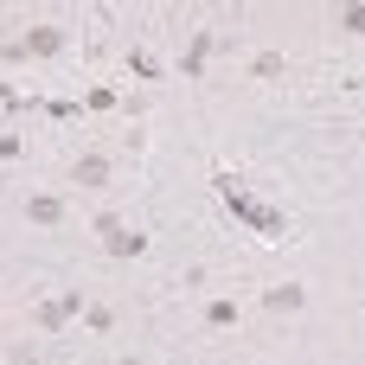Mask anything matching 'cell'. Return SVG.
Segmentation results:
<instances>
[{
	"instance_id": "cell-1",
	"label": "cell",
	"mask_w": 365,
	"mask_h": 365,
	"mask_svg": "<svg viewBox=\"0 0 365 365\" xmlns=\"http://www.w3.org/2000/svg\"><path fill=\"white\" fill-rule=\"evenodd\" d=\"M225 199H231V205H237V212H244V218H250L263 237H276V231H282V218H276V212H263V205H250V199L237 192V180H225Z\"/></svg>"
},
{
	"instance_id": "cell-2",
	"label": "cell",
	"mask_w": 365,
	"mask_h": 365,
	"mask_svg": "<svg viewBox=\"0 0 365 365\" xmlns=\"http://www.w3.org/2000/svg\"><path fill=\"white\" fill-rule=\"evenodd\" d=\"M141 244H148V237H135V231H115V225H109V257H141Z\"/></svg>"
},
{
	"instance_id": "cell-3",
	"label": "cell",
	"mask_w": 365,
	"mask_h": 365,
	"mask_svg": "<svg viewBox=\"0 0 365 365\" xmlns=\"http://www.w3.org/2000/svg\"><path fill=\"white\" fill-rule=\"evenodd\" d=\"M103 173H109V160H96V154L77 160V186H103Z\"/></svg>"
},
{
	"instance_id": "cell-4",
	"label": "cell",
	"mask_w": 365,
	"mask_h": 365,
	"mask_svg": "<svg viewBox=\"0 0 365 365\" xmlns=\"http://www.w3.org/2000/svg\"><path fill=\"white\" fill-rule=\"evenodd\" d=\"M26 212H32V218H38V225H58V212H64V205H58V199H32V205H26Z\"/></svg>"
},
{
	"instance_id": "cell-5",
	"label": "cell",
	"mask_w": 365,
	"mask_h": 365,
	"mask_svg": "<svg viewBox=\"0 0 365 365\" xmlns=\"http://www.w3.org/2000/svg\"><path fill=\"white\" fill-rule=\"evenodd\" d=\"M340 26H346V32H365V0H353V6L340 13Z\"/></svg>"
},
{
	"instance_id": "cell-6",
	"label": "cell",
	"mask_w": 365,
	"mask_h": 365,
	"mask_svg": "<svg viewBox=\"0 0 365 365\" xmlns=\"http://www.w3.org/2000/svg\"><path fill=\"white\" fill-rule=\"evenodd\" d=\"M26 45H32V51H58V45H64V38H58V32H51V26H45V32H32V38H26Z\"/></svg>"
},
{
	"instance_id": "cell-7",
	"label": "cell",
	"mask_w": 365,
	"mask_h": 365,
	"mask_svg": "<svg viewBox=\"0 0 365 365\" xmlns=\"http://www.w3.org/2000/svg\"><path fill=\"white\" fill-rule=\"evenodd\" d=\"M13 154H19V141H13V135H0V160H13Z\"/></svg>"
}]
</instances>
